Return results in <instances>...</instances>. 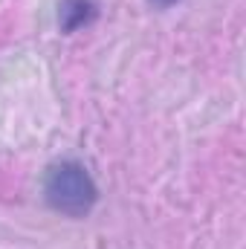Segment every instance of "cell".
Instances as JSON below:
<instances>
[{
	"label": "cell",
	"instance_id": "obj_1",
	"mask_svg": "<svg viewBox=\"0 0 246 249\" xmlns=\"http://www.w3.org/2000/svg\"><path fill=\"white\" fill-rule=\"evenodd\" d=\"M44 200L64 217H87L99 203V186L84 162L58 160L44 174Z\"/></svg>",
	"mask_w": 246,
	"mask_h": 249
},
{
	"label": "cell",
	"instance_id": "obj_3",
	"mask_svg": "<svg viewBox=\"0 0 246 249\" xmlns=\"http://www.w3.org/2000/svg\"><path fill=\"white\" fill-rule=\"evenodd\" d=\"M154 9H171V6H177L180 0H148Z\"/></svg>",
	"mask_w": 246,
	"mask_h": 249
},
{
	"label": "cell",
	"instance_id": "obj_2",
	"mask_svg": "<svg viewBox=\"0 0 246 249\" xmlns=\"http://www.w3.org/2000/svg\"><path fill=\"white\" fill-rule=\"evenodd\" d=\"M96 3L93 0H64L58 6V26L61 32H78L84 26H90L96 20Z\"/></svg>",
	"mask_w": 246,
	"mask_h": 249
}]
</instances>
